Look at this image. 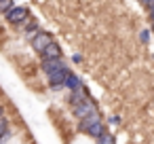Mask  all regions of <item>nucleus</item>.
Returning a JSON list of instances; mask_svg holds the SVG:
<instances>
[{"mask_svg":"<svg viewBox=\"0 0 154 144\" xmlns=\"http://www.w3.org/2000/svg\"><path fill=\"white\" fill-rule=\"evenodd\" d=\"M82 85H85V83L80 81V76L74 74V72L70 70V74L66 76V83H63V89H68V91H78Z\"/></svg>","mask_w":154,"mask_h":144,"instance_id":"obj_6","label":"nucleus"},{"mask_svg":"<svg viewBox=\"0 0 154 144\" xmlns=\"http://www.w3.org/2000/svg\"><path fill=\"white\" fill-rule=\"evenodd\" d=\"M139 40H141L143 45H148V43H150V30H148V28H143V30L139 32Z\"/></svg>","mask_w":154,"mask_h":144,"instance_id":"obj_12","label":"nucleus"},{"mask_svg":"<svg viewBox=\"0 0 154 144\" xmlns=\"http://www.w3.org/2000/svg\"><path fill=\"white\" fill-rule=\"evenodd\" d=\"M80 125H78V129L82 131V133H87L89 138H93V140H97L99 136H103L106 131H108V127H106V123H103V119H101V112L97 110V112H93L91 117H87V119H82V121H78Z\"/></svg>","mask_w":154,"mask_h":144,"instance_id":"obj_1","label":"nucleus"},{"mask_svg":"<svg viewBox=\"0 0 154 144\" xmlns=\"http://www.w3.org/2000/svg\"><path fill=\"white\" fill-rule=\"evenodd\" d=\"M141 5L150 11V9H154V0H141Z\"/></svg>","mask_w":154,"mask_h":144,"instance_id":"obj_14","label":"nucleus"},{"mask_svg":"<svg viewBox=\"0 0 154 144\" xmlns=\"http://www.w3.org/2000/svg\"><path fill=\"white\" fill-rule=\"evenodd\" d=\"M5 117V106H0V119Z\"/></svg>","mask_w":154,"mask_h":144,"instance_id":"obj_17","label":"nucleus"},{"mask_svg":"<svg viewBox=\"0 0 154 144\" xmlns=\"http://www.w3.org/2000/svg\"><path fill=\"white\" fill-rule=\"evenodd\" d=\"M9 138H11V123L7 117H2L0 119V142L5 144V140H9Z\"/></svg>","mask_w":154,"mask_h":144,"instance_id":"obj_9","label":"nucleus"},{"mask_svg":"<svg viewBox=\"0 0 154 144\" xmlns=\"http://www.w3.org/2000/svg\"><path fill=\"white\" fill-rule=\"evenodd\" d=\"M55 38H53V34H49V32H45V30H40L38 34H34L32 38H30V45H32V49L36 51V53H42L51 43H53Z\"/></svg>","mask_w":154,"mask_h":144,"instance_id":"obj_3","label":"nucleus"},{"mask_svg":"<svg viewBox=\"0 0 154 144\" xmlns=\"http://www.w3.org/2000/svg\"><path fill=\"white\" fill-rule=\"evenodd\" d=\"M15 7V0H0V15H7Z\"/></svg>","mask_w":154,"mask_h":144,"instance_id":"obj_11","label":"nucleus"},{"mask_svg":"<svg viewBox=\"0 0 154 144\" xmlns=\"http://www.w3.org/2000/svg\"><path fill=\"white\" fill-rule=\"evenodd\" d=\"M21 28H23V34H26V38H28V40H30L34 34H38V32L42 30V28H40V24H38L36 19H32V17H30V19H28Z\"/></svg>","mask_w":154,"mask_h":144,"instance_id":"obj_8","label":"nucleus"},{"mask_svg":"<svg viewBox=\"0 0 154 144\" xmlns=\"http://www.w3.org/2000/svg\"><path fill=\"white\" fill-rule=\"evenodd\" d=\"M72 62H74V64H80V62H82V55H80V53H74V55H72Z\"/></svg>","mask_w":154,"mask_h":144,"instance_id":"obj_15","label":"nucleus"},{"mask_svg":"<svg viewBox=\"0 0 154 144\" xmlns=\"http://www.w3.org/2000/svg\"><path fill=\"white\" fill-rule=\"evenodd\" d=\"M5 17H7V21L13 24V26H23V24L30 19V9H28V7H17V5H15Z\"/></svg>","mask_w":154,"mask_h":144,"instance_id":"obj_2","label":"nucleus"},{"mask_svg":"<svg viewBox=\"0 0 154 144\" xmlns=\"http://www.w3.org/2000/svg\"><path fill=\"white\" fill-rule=\"evenodd\" d=\"M72 112H74V117H76L78 121H82V119L91 117L93 112H97V108H95V102H93V100H85V102L72 106Z\"/></svg>","mask_w":154,"mask_h":144,"instance_id":"obj_4","label":"nucleus"},{"mask_svg":"<svg viewBox=\"0 0 154 144\" xmlns=\"http://www.w3.org/2000/svg\"><path fill=\"white\" fill-rule=\"evenodd\" d=\"M108 121H110V123H112V125H120V121H122V119H120V117H118V114H114V117H110V119H108Z\"/></svg>","mask_w":154,"mask_h":144,"instance_id":"obj_13","label":"nucleus"},{"mask_svg":"<svg viewBox=\"0 0 154 144\" xmlns=\"http://www.w3.org/2000/svg\"><path fill=\"white\" fill-rule=\"evenodd\" d=\"M95 144H116V138H114V133L106 131L103 136H99V138L95 140Z\"/></svg>","mask_w":154,"mask_h":144,"instance_id":"obj_10","label":"nucleus"},{"mask_svg":"<svg viewBox=\"0 0 154 144\" xmlns=\"http://www.w3.org/2000/svg\"><path fill=\"white\" fill-rule=\"evenodd\" d=\"M40 68H42L45 74H51L55 70H63V68H70V66H68V62H63V57H57V59H42Z\"/></svg>","mask_w":154,"mask_h":144,"instance_id":"obj_5","label":"nucleus"},{"mask_svg":"<svg viewBox=\"0 0 154 144\" xmlns=\"http://www.w3.org/2000/svg\"><path fill=\"white\" fill-rule=\"evenodd\" d=\"M40 57H42V59H57V57H61V47L57 45V40H53V43L40 53Z\"/></svg>","mask_w":154,"mask_h":144,"instance_id":"obj_7","label":"nucleus"},{"mask_svg":"<svg viewBox=\"0 0 154 144\" xmlns=\"http://www.w3.org/2000/svg\"><path fill=\"white\" fill-rule=\"evenodd\" d=\"M0 144H2V142H0Z\"/></svg>","mask_w":154,"mask_h":144,"instance_id":"obj_18","label":"nucleus"},{"mask_svg":"<svg viewBox=\"0 0 154 144\" xmlns=\"http://www.w3.org/2000/svg\"><path fill=\"white\" fill-rule=\"evenodd\" d=\"M148 19H150V24H154V9L148 11Z\"/></svg>","mask_w":154,"mask_h":144,"instance_id":"obj_16","label":"nucleus"}]
</instances>
